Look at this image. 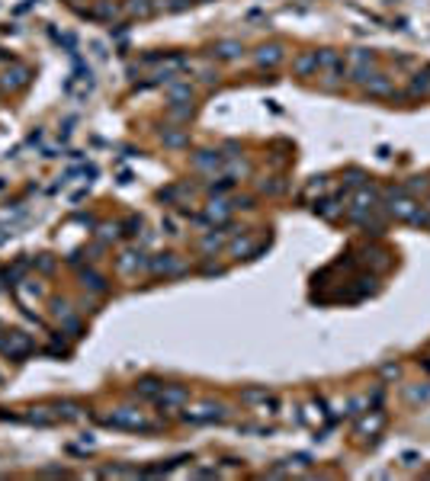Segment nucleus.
<instances>
[{
  "instance_id": "f257e3e1",
  "label": "nucleus",
  "mask_w": 430,
  "mask_h": 481,
  "mask_svg": "<svg viewBox=\"0 0 430 481\" xmlns=\"http://www.w3.org/2000/svg\"><path fill=\"white\" fill-rule=\"evenodd\" d=\"M279 58H283V52H279L276 45H270V49H260V55H257V61H260V64H276Z\"/></svg>"
},
{
  "instance_id": "f03ea898",
  "label": "nucleus",
  "mask_w": 430,
  "mask_h": 481,
  "mask_svg": "<svg viewBox=\"0 0 430 481\" xmlns=\"http://www.w3.org/2000/svg\"><path fill=\"white\" fill-rule=\"evenodd\" d=\"M218 55H222V58H231V55H238V45L235 42H225V45H218Z\"/></svg>"
}]
</instances>
